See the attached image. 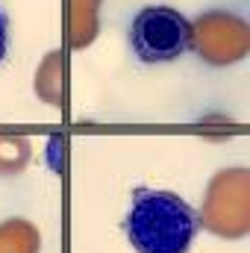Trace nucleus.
Masks as SVG:
<instances>
[{
	"label": "nucleus",
	"instance_id": "nucleus-1",
	"mask_svg": "<svg viewBox=\"0 0 250 253\" xmlns=\"http://www.w3.org/2000/svg\"><path fill=\"white\" fill-rule=\"evenodd\" d=\"M200 230L197 212L174 191L138 189L124 218L135 253H188Z\"/></svg>",
	"mask_w": 250,
	"mask_h": 253
},
{
	"label": "nucleus",
	"instance_id": "nucleus-2",
	"mask_svg": "<svg viewBox=\"0 0 250 253\" xmlns=\"http://www.w3.org/2000/svg\"><path fill=\"white\" fill-rule=\"evenodd\" d=\"M194 44V27L180 9L144 6L129 24V47L144 65H165L186 56Z\"/></svg>",
	"mask_w": 250,
	"mask_h": 253
},
{
	"label": "nucleus",
	"instance_id": "nucleus-3",
	"mask_svg": "<svg viewBox=\"0 0 250 253\" xmlns=\"http://www.w3.org/2000/svg\"><path fill=\"white\" fill-rule=\"evenodd\" d=\"M9 50V21H6V12L0 9V62Z\"/></svg>",
	"mask_w": 250,
	"mask_h": 253
}]
</instances>
